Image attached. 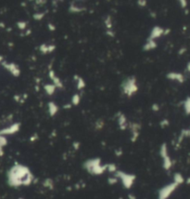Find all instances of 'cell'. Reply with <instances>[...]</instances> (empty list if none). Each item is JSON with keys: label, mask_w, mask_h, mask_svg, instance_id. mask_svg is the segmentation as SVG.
<instances>
[{"label": "cell", "mask_w": 190, "mask_h": 199, "mask_svg": "<svg viewBox=\"0 0 190 199\" xmlns=\"http://www.w3.org/2000/svg\"><path fill=\"white\" fill-rule=\"evenodd\" d=\"M32 181V175L28 168L23 165H15L8 172V182L12 187L29 185Z\"/></svg>", "instance_id": "6da1fadb"}, {"label": "cell", "mask_w": 190, "mask_h": 199, "mask_svg": "<svg viewBox=\"0 0 190 199\" xmlns=\"http://www.w3.org/2000/svg\"><path fill=\"white\" fill-rule=\"evenodd\" d=\"M85 169H87L88 172H90L91 174L94 175H99L102 174L104 170L106 169L107 166H102L100 165V160L99 159H91L88 160L87 162L84 164Z\"/></svg>", "instance_id": "7a4b0ae2"}, {"label": "cell", "mask_w": 190, "mask_h": 199, "mask_svg": "<svg viewBox=\"0 0 190 199\" xmlns=\"http://www.w3.org/2000/svg\"><path fill=\"white\" fill-rule=\"evenodd\" d=\"M177 187H178V185L176 183H175V182H172V183L162 187L159 191L158 199H168L171 196L172 193L176 190Z\"/></svg>", "instance_id": "3957f363"}, {"label": "cell", "mask_w": 190, "mask_h": 199, "mask_svg": "<svg viewBox=\"0 0 190 199\" xmlns=\"http://www.w3.org/2000/svg\"><path fill=\"white\" fill-rule=\"evenodd\" d=\"M116 176H118L119 178H120L122 181V183L124 185L125 188H130L133 183H134V176L133 175H129V174H125L123 173V172L119 171L116 173Z\"/></svg>", "instance_id": "277c9868"}, {"label": "cell", "mask_w": 190, "mask_h": 199, "mask_svg": "<svg viewBox=\"0 0 190 199\" xmlns=\"http://www.w3.org/2000/svg\"><path fill=\"white\" fill-rule=\"evenodd\" d=\"M161 157L163 158V168L167 170L170 169L172 166V160L167 154V150L165 146L161 148Z\"/></svg>", "instance_id": "5b68a950"}, {"label": "cell", "mask_w": 190, "mask_h": 199, "mask_svg": "<svg viewBox=\"0 0 190 199\" xmlns=\"http://www.w3.org/2000/svg\"><path fill=\"white\" fill-rule=\"evenodd\" d=\"M184 179L182 176V174H180V173L175 174V176H173V182H175V183H176L177 185H180V184L184 183Z\"/></svg>", "instance_id": "8992f818"}, {"label": "cell", "mask_w": 190, "mask_h": 199, "mask_svg": "<svg viewBox=\"0 0 190 199\" xmlns=\"http://www.w3.org/2000/svg\"><path fill=\"white\" fill-rule=\"evenodd\" d=\"M186 111L187 114H190V98H188L186 101Z\"/></svg>", "instance_id": "52a82bcc"}, {"label": "cell", "mask_w": 190, "mask_h": 199, "mask_svg": "<svg viewBox=\"0 0 190 199\" xmlns=\"http://www.w3.org/2000/svg\"><path fill=\"white\" fill-rule=\"evenodd\" d=\"M186 183L190 184V178H188V179H187V181H186Z\"/></svg>", "instance_id": "ba28073f"}, {"label": "cell", "mask_w": 190, "mask_h": 199, "mask_svg": "<svg viewBox=\"0 0 190 199\" xmlns=\"http://www.w3.org/2000/svg\"><path fill=\"white\" fill-rule=\"evenodd\" d=\"M188 68H189V70H190V63L188 64Z\"/></svg>", "instance_id": "9c48e42d"}, {"label": "cell", "mask_w": 190, "mask_h": 199, "mask_svg": "<svg viewBox=\"0 0 190 199\" xmlns=\"http://www.w3.org/2000/svg\"><path fill=\"white\" fill-rule=\"evenodd\" d=\"M0 61H1V57H0Z\"/></svg>", "instance_id": "30bf717a"}]
</instances>
